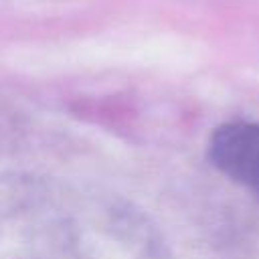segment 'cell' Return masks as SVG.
I'll return each instance as SVG.
<instances>
[{"mask_svg":"<svg viewBox=\"0 0 259 259\" xmlns=\"http://www.w3.org/2000/svg\"><path fill=\"white\" fill-rule=\"evenodd\" d=\"M208 156L223 174L259 196V123L231 121L217 127Z\"/></svg>","mask_w":259,"mask_h":259,"instance_id":"1","label":"cell"}]
</instances>
